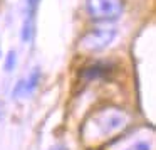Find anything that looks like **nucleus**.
I'll list each match as a JSON object with an SVG mask.
<instances>
[{
	"instance_id": "nucleus-1",
	"label": "nucleus",
	"mask_w": 156,
	"mask_h": 150,
	"mask_svg": "<svg viewBox=\"0 0 156 150\" xmlns=\"http://www.w3.org/2000/svg\"><path fill=\"white\" fill-rule=\"evenodd\" d=\"M126 123H128V116L124 115V111L116 108H104L92 116V125L98 132L96 137H109L121 130Z\"/></svg>"
},
{
	"instance_id": "nucleus-2",
	"label": "nucleus",
	"mask_w": 156,
	"mask_h": 150,
	"mask_svg": "<svg viewBox=\"0 0 156 150\" xmlns=\"http://www.w3.org/2000/svg\"><path fill=\"white\" fill-rule=\"evenodd\" d=\"M122 9V0H86V10L94 21H114Z\"/></svg>"
},
{
	"instance_id": "nucleus-3",
	"label": "nucleus",
	"mask_w": 156,
	"mask_h": 150,
	"mask_svg": "<svg viewBox=\"0 0 156 150\" xmlns=\"http://www.w3.org/2000/svg\"><path fill=\"white\" fill-rule=\"evenodd\" d=\"M118 36V29L116 27H98L89 31L87 34L82 37V47L89 49V51H101V49L108 47L114 37Z\"/></svg>"
},
{
	"instance_id": "nucleus-4",
	"label": "nucleus",
	"mask_w": 156,
	"mask_h": 150,
	"mask_svg": "<svg viewBox=\"0 0 156 150\" xmlns=\"http://www.w3.org/2000/svg\"><path fill=\"white\" fill-rule=\"evenodd\" d=\"M37 5H39V0H27V5H25V21H24V27H22V41L24 42H30L32 36H34Z\"/></svg>"
},
{
	"instance_id": "nucleus-5",
	"label": "nucleus",
	"mask_w": 156,
	"mask_h": 150,
	"mask_svg": "<svg viewBox=\"0 0 156 150\" xmlns=\"http://www.w3.org/2000/svg\"><path fill=\"white\" fill-rule=\"evenodd\" d=\"M39 81H41V71H39V69H34L32 74L29 76V79H24V81H20L17 84V88H15V96H27V95H30V93L37 88Z\"/></svg>"
},
{
	"instance_id": "nucleus-6",
	"label": "nucleus",
	"mask_w": 156,
	"mask_h": 150,
	"mask_svg": "<svg viewBox=\"0 0 156 150\" xmlns=\"http://www.w3.org/2000/svg\"><path fill=\"white\" fill-rule=\"evenodd\" d=\"M109 71H111L109 64L98 62V64L89 66V68L86 69L84 73H82V76H84L86 79H89V81H92V79H98V78H104L106 74H109Z\"/></svg>"
},
{
	"instance_id": "nucleus-7",
	"label": "nucleus",
	"mask_w": 156,
	"mask_h": 150,
	"mask_svg": "<svg viewBox=\"0 0 156 150\" xmlns=\"http://www.w3.org/2000/svg\"><path fill=\"white\" fill-rule=\"evenodd\" d=\"M15 61H17V56L14 51H10L7 54V61H5V71H12L15 68Z\"/></svg>"
},
{
	"instance_id": "nucleus-8",
	"label": "nucleus",
	"mask_w": 156,
	"mask_h": 150,
	"mask_svg": "<svg viewBox=\"0 0 156 150\" xmlns=\"http://www.w3.org/2000/svg\"><path fill=\"white\" fill-rule=\"evenodd\" d=\"M128 150H149V145H148V143H144V142H139V143H136V145L129 147Z\"/></svg>"
},
{
	"instance_id": "nucleus-9",
	"label": "nucleus",
	"mask_w": 156,
	"mask_h": 150,
	"mask_svg": "<svg viewBox=\"0 0 156 150\" xmlns=\"http://www.w3.org/2000/svg\"><path fill=\"white\" fill-rule=\"evenodd\" d=\"M52 150H67V148H66V147H61V145H59V147H54Z\"/></svg>"
}]
</instances>
